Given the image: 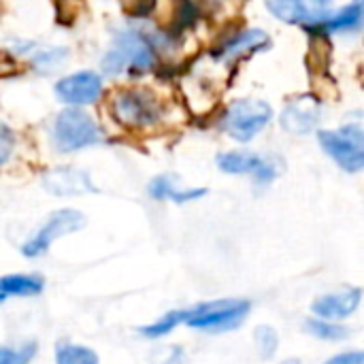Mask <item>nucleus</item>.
I'll list each match as a JSON object with an SVG mask.
<instances>
[{
    "mask_svg": "<svg viewBox=\"0 0 364 364\" xmlns=\"http://www.w3.org/2000/svg\"><path fill=\"white\" fill-rule=\"evenodd\" d=\"M250 309L252 303L247 299H218L198 303L196 307L186 309L183 324L203 333H228L245 322Z\"/></svg>",
    "mask_w": 364,
    "mask_h": 364,
    "instance_id": "f257e3e1",
    "label": "nucleus"
},
{
    "mask_svg": "<svg viewBox=\"0 0 364 364\" xmlns=\"http://www.w3.org/2000/svg\"><path fill=\"white\" fill-rule=\"evenodd\" d=\"M51 139L58 151L73 154V151L98 145L102 141V130L92 115H87L85 111L77 107H70L55 115Z\"/></svg>",
    "mask_w": 364,
    "mask_h": 364,
    "instance_id": "f03ea898",
    "label": "nucleus"
},
{
    "mask_svg": "<svg viewBox=\"0 0 364 364\" xmlns=\"http://www.w3.org/2000/svg\"><path fill=\"white\" fill-rule=\"evenodd\" d=\"M156 62L154 47L147 43L145 36L136 32H122L115 38V47L107 51L102 58V70L111 77L132 68V70H149Z\"/></svg>",
    "mask_w": 364,
    "mask_h": 364,
    "instance_id": "7ed1b4c3",
    "label": "nucleus"
},
{
    "mask_svg": "<svg viewBox=\"0 0 364 364\" xmlns=\"http://www.w3.org/2000/svg\"><path fill=\"white\" fill-rule=\"evenodd\" d=\"M318 141L346 173H360L364 166V132L360 124H350L339 130H322Z\"/></svg>",
    "mask_w": 364,
    "mask_h": 364,
    "instance_id": "20e7f679",
    "label": "nucleus"
},
{
    "mask_svg": "<svg viewBox=\"0 0 364 364\" xmlns=\"http://www.w3.org/2000/svg\"><path fill=\"white\" fill-rule=\"evenodd\" d=\"M273 119V109L264 100H237L232 102L224 117L222 128L239 143H247L258 136Z\"/></svg>",
    "mask_w": 364,
    "mask_h": 364,
    "instance_id": "39448f33",
    "label": "nucleus"
},
{
    "mask_svg": "<svg viewBox=\"0 0 364 364\" xmlns=\"http://www.w3.org/2000/svg\"><path fill=\"white\" fill-rule=\"evenodd\" d=\"M85 226V215L77 209H60L53 211L38 228L36 232L21 245V254L26 258H38L47 254V250L62 237L79 232Z\"/></svg>",
    "mask_w": 364,
    "mask_h": 364,
    "instance_id": "423d86ee",
    "label": "nucleus"
},
{
    "mask_svg": "<svg viewBox=\"0 0 364 364\" xmlns=\"http://www.w3.org/2000/svg\"><path fill=\"white\" fill-rule=\"evenodd\" d=\"M113 117L128 128H149L160 119V105L147 90H124L113 98Z\"/></svg>",
    "mask_w": 364,
    "mask_h": 364,
    "instance_id": "0eeeda50",
    "label": "nucleus"
},
{
    "mask_svg": "<svg viewBox=\"0 0 364 364\" xmlns=\"http://www.w3.org/2000/svg\"><path fill=\"white\" fill-rule=\"evenodd\" d=\"M218 168L226 175H252L258 186H269L279 175L275 158L252 151H224L218 156Z\"/></svg>",
    "mask_w": 364,
    "mask_h": 364,
    "instance_id": "6e6552de",
    "label": "nucleus"
},
{
    "mask_svg": "<svg viewBox=\"0 0 364 364\" xmlns=\"http://www.w3.org/2000/svg\"><path fill=\"white\" fill-rule=\"evenodd\" d=\"M333 0H267L273 17L292 26H320L331 15Z\"/></svg>",
    "mask_w": 364,
    "mask_h": 364,
    "instance_id": "1a4fd4ad",
    "label": "nucleus"
},
{
    "mask_svg": "<svg viewBox=\"0 0 364 364\" xmlns=\"http://www.w3.org/2000/svg\"><path fill=\"white\" fill-rule=\"evenodd\" d=\"M102 79L94 70L73 73L55 83V96L68 107H85L100 98Z\"/></svg>",
    "mask_w": 364,
    "mask_h": 364,
    "instance_id": "9d476101",
    "label": "nucleus"
},
{
    "mask_svg": "<svg viewBox=\"0 0 364 364\" xmlns=\"http://www.w3.org/2000/svg\"><path fill=\"white\" fill-rule=\"evenodd\" d=\"M320 119H322V105L311 94L290 100L279 115L282 128L290 134H309L320 124Z\"/></svg>",
    "mask_w": 364,
    "mask_h": 364,
    "instance_id": "9b49d317",
    "label": "nucleus"
},
{
    "mask_svg": "<svg viewBox=\"0 0 364 364\" xmlns=\"http://www.w3.org/2000/svg\"><path fill=\"white\" fill-rule=\"evenodd\" d=\"M43 188L60 198H68V196H83L90 192H96L90 175L85 171L73 168V166H60V168H51L43 175Z\"/></svg>",
    "mask_w": 364,
    "mask_h": 364,
    "instance_id": "f8f14e48",
    "label": "nucleus"
},
{
    "mask_svg": "<svg viewBox=\"0 0 364 364\" xmlns=\"http://www.w3.org/2000/svg\"><path fill=\"white\" fill-rule=\"evenodd\" d=\"M363 301V290L360 288H348L343 292H333V294H324L318 301L311 303V311L316 314V318L322 320H343L350 318Z\"/></svg>",
    "mask_w": 364,
    "mask_h": 364,
    "instance_id": "ddd939ff",
    "label": "nucleus"
},
{
    "mask_svg": "<svg viewBox=\"0 0 364 364\" xmlns=\"http://www.w3.org/2000/svg\"><path fill=\"white\" fill-rule=\"evenodd\" d=\"M147 192L154 200H171L177 205H186L192 200H198L207 196L205 188H181L177 186V179L173 175H158L149 181Z\"/></svg>",
    "mask_w": 364,
    "mask_h": 364,
    "instance_id": "4468645a",
    "label": "nucleus"
},
{
    "mask_svg": "<svg viewBox=\"0 0 364 364\" xmlns=\"http://www.w3.org/2000/svg\"><path fill=\"white\" fill-rule=\"evenodd\" d=\"M269 34L264 30H243L239 34H235L232 38H228L224 43V47L220 49V55L226 60V62H232L237 58H243L247 53H254V51H260L264 47H269Z\"/></svg>",
    "mask_w": 364,
    "mask_h": 364,
    "instance_id": "2eb2a0df",
    "label": "nucleus"
},
{
    "mask_svg": "<svg viewBox=\"0 0 364 364\" xmlns=\"http://www.w3.org/2000/svg\"><path fill=\"white\" fill-rule=\"evenodd\" d=\"M45 290V282L38 275H23V273H13L0 277V294L6 296H21V299H32L38 296Z\"/></svg>",
    "mask_w": 364,
    "mask_h": 364,
    "instance_id": "dca6fc26",
    "label": "nucleus"
},
{
    "mask_svg": "<svg viewBox=\"0 0 364 364\" xmlns=\"http://www.w3.org/2000/svg\"><path fill=\"white\" fill-rule=\"evenodd\" d=\"M363 0H354L352 4L343 6L339 13L328 15V19L322 23L328 32H358L363 26Z\"/></svg>",
    "mask_w": 364,
    "mask_h": 364,
    "instance_id": "f3484780",
    "label": "nucleus"
},
{
    "mask_svg": "<svg viewBox=\"0 0 364 364\" xmlns=\"http://www.w3.org/2000/svg\"><path fill=\"white\" fill-rule=\"evenodd\" d=\"M55 364H100V358L87 346L62 343L55 348Z\"/></svg>",
    "mask_w": 364,
    "mask_h": 364,
    "instance_id": "a211bd4d",
    "label": "nucleus"
},
{
    "mask_svg": "<svg viewBox=\"0 0 364 364\" xmlns=\"http://www.w3.org/2000/svg\"><path fill=\"white\" fill-rule=\"evenodd\" d=\"M305 331L316 337V339H322V341H343L350 337V331L337 322H331V320H322V318H309L305 322Z\"/></svg>",
    "mask_w": 364,
    "mask_h": 364,
    "instance_id": "6ab92c4d",
    "label": "nucleus"
},
{
    "mask_svg": "<svg viewBox=\"0 0 364 364\" xmlns=\"http://www.w3.org/2000/svg\"><path fill=\"white\" fill-rule=\"evenodd\" d=\"M183 318H186V309H179V311H168L164 316H160L156 322L147 324V326H141L139 333L147 339H160V337H166L168 333H173L177 326L183 324Z\"/></svg>",
    "mask_w": 364,
    "mask_h": 364,
    "instance_id": "aec40b11",
    "label": "nucleus"
},
{
    "mask_svg": "<svg viewBox=\"0 0 364 364\" xmlns=\"http://www.w3.org/2000/svg\"><path fill=\"white\" fill-rule=\"evenodd\" d=\"M26 55L32 60V64L41 70H51V68H58L62 62H64V58H66V49H62V47H47V45H43V47H38V45H34L32 47V51H26Z\"/></svg>",
    "mask_w": 364,
    "mask_h": 364,
    "instance_id": "412c9836",
    "label": "nucleus"
},
{
    "mask_svg": "<svg viewBox=\"0 0 364 364\" xmlns=\"http://www.w3.org/2000/svg\"><path fill=\"white\" fill-rule=\"evenodd\" d=\"M254 339H256V348H258V354L262 360H269L275 356V352L279 348V335L273 326H269V324L258 326L254 333Z\"/></svg>",
    "mask_w": 364,
    "mask_h": 364,
    "instance_id": "4be33fe9",
    "label": "nucleus"
},
{
    "mask_svg": "<svg viewBox=\"0 0 364 364\" xmlns=\"http://www.w3.org/2000/svg\"><path fill=\"white\" fill-rule=\"evenodd\" d=\"M34 354H36L34 341L21 348H0V364H30Z\"/></svg>",
    "mask_w": 364,
    "mask_h": 364,
    "instance_id": "5701e85b",
    "label": "nucleus"
},
{
    "mask_svg": "<svg viewBox=\"0 0 364 364\" xmlns=\"http://www.w3.org/2000/svg\"><path fill=\"white\" fill-rule=\"evenodd\" d=\"M13 149H15V134L4 122H0V166H4L11 160Z\"/></svg>",
    "mask_w": 364,
    "mask_h": 364,
    "instance_id": "b1692460",
    "label": "nucleus"
},
{
    "mask_svg": "<svg viewBox=\"0 0 364 364\" xmlns=\"http://www.w3.org/2000/svg\"><path fill=\"white\" fill-rule=\"evenodd\" d=\"M324 364H364L363 352H346V354H337L331 360Z\"/></svg>",
    "mask_w": 364,
    "mask_h": 364,
    "instance_id": "393cba45",
    "label": "nucleus"
},
{
    "mask_svg": "<svg viewBox=\"0 0 364 364\" xmlns=\"http://www.w3.org/2000/svg\"><path fill=\"white\" fill-rule=\"evenodd\" d=\"M279 364H301V360H296V358H288V360H284V363Z\"/></svg>",
    "mask_w": 364,
    "mask_h": 364,
    "instance_id": "a878e982",
    "label": "nucleus"
},
{
    "mask_svg": "<svg viewBox=\"0 0 364 364\" xmlns=\"http://www.w3.org/2000/svg\"><path fill=\"white\" fill-rule=\"evenodd\" d=\"M2 301H4V296H2V294H0V303H2Z\"/></svg>",
    "mask_w": 364,
    "mask_h": 364,
    "instance_id": "bb28decb",
    "label": "nucleus"
}]
</instances>
